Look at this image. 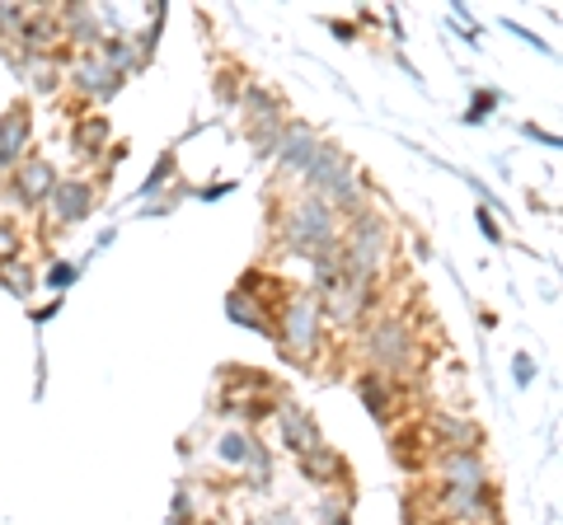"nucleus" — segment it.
Here are the masks:
<instances>
[{
	"mask_svg": "<svg viewBox=\"0 0 563 525\" xmlns=\"http://www.w3.org/2000/svg\"><path fill=\"white\" fill-rule=\"evenodd\" d=\"M277 235H282V244H287L291 254L314 258L320 249H329V244H339L343 225H339V212H333L320 192H301V198L282 212Z\"/></svg>",
	"mask_w": 563,
	"mask_h": 525,
	"instance_id": "1",
	"label": "nucleus"
},
{
	"mask_svg": "<svg viewBox=\"0 0 563 525\" xmlns=\"http://www.w3.org/2000/svg\"><path fill=\"white\" fill-rule=\"evenodd\" d=\"M273 338H277V353H282V357L306 366L314 353H320V343H324V310H320V295H310V291L287 295V305L277 310Z\"/></svg>",
	"mask_w": 563,
	"mask_h": 525,
	"instance_id": "2",
	"label": "nucleus"
},
{
	"mask_svg": "<svg viewBox=\"0 0 563 525\" xmlns=\"http://www.w3.org/2000/svg\"><path fill=\"white\" fill-rule=\"evenodd\" d=\"M362 353H366V361L376 366V376H404V371H413V361H418V338H413V328L404 320L385 314V320L366 324Z\"/></svg>",
	"mask_w": 563,
	"mask_h": 525,
	"instance_id": "3",
	"label": "nucleus"
},
{
	"mask_svg": "<svg viewBox=\"0 0 563 525\" xmlns=\"http://www.w3.org/2000/svg\"><path fill=\"white\" fill-rule=\"evenodd\" d=\"M52 188H57V165L43 160V155H24V160L10 169L5 198L14 206H43L52 198Z\"/></svg>",
	"mask_w": 563,
	"mask_h": 525,
	"instance_id": "4",
	"label": "nucleus"
},
{
	"mask_svg": "<svg viewBox=\"0 0 563 525\" xmlns=\"http://www.w3.org/2000/svg\"><path fill=\"white\" fill-rule=\"evenodd\" d=\"M95 183L90 179H57V188H52V198L43 202L52 225H80L85 216L95 212Z\"/></svg>",
	"mask_w": 563,
	"mask_h": 525,
	"instance_id": "5",
	"label": "nucleus"
},
{
	"mask_svg": "<svg viewBox=\"0 0 563 525\" xmlns=\"http://www.w3.org/2000/svg\"><path fill=\"white\" fill-rule=\"evenodd\" d=\"M217 460L231 465V469H244V474H254L258 483L268 479V469H273V455L263 450L250 432H221L217 436Z\"/></svg>",
	"mask_w": 563,
	"mask_h": 525,
	"instance_id": "6",
	"label": "nucleus"
},
{
	"mask_svg": "<svg viewBox=\"0 0 563 525\" xmlns=\"http://www.w3.org/2000/svg\"><path fill=\"white\" fill-rule=\"evenodd\" d=\"M273 417H277V432H282V446H287L296 460H301V455H310V450H320L324 446V436H320V423H314V417L306 413V409H296V404H287V399H282V404L273 409Z\"/></svg>",
	"mask_w": 563,
	"mask_h": 525,
	"instance_id": "7",
	"label": "nucleus"
},
{
	"mask_svg": "<svg viewBox=\"0 0 563 525\" xmlns=\"http://www.w3.org/2000/svg\"><path fill=\"white\" fill-rule=\"evenodd\" d=\"M20 62H33V57H57V47L66 43L62 38V24H57V10H29V20L20 29Z\"/></svg>",
	"mask_w": 563,
	"mask_h": 525,
	"instance_id": "8",
	"label": "nucleus"
},
{
	"mask_svg": "<svg viewBox=\"0 0 563 525\" xmlns=\"http://www.w3.org/2000/svg\"><path fill=\"white\" fill-rule=\"evenodd\" d=\"M314 150H320V136H314L306 122H287V127H282V136H277V165H282V174H296V179H301L306 174V165L314 160Z\"/></svg>",
	"mask_w": 563,
	"mask_h": 525,
	"instance_id": "9",
	"label": "nucleus"
},
{
	"mask_svg": "<svg viewBox=\"0 0 563 525\" xmlns=\"http://www.w3.org/2000/svg\"><path fill=\"white\" fill-rule=\"evenodd\" d=\"M29 136H33L29 103H14V109H5V118H0V174H10L29 155Z\"/></svg>",
	"mask_w": 563,
	"mask_h": 525,
	"instance_id": "10",
	"label": "nucleus"
},
{
	"mask_svg": "<svg viewBox=\"0 0 563 525\" xmlns=\"http://www.w3.org/2000/svg\"><path fill=\"white\" fill-rule=\"evenodd\" d=\"M70 85H76V94L90 99V103H103V99H113L122 90V80L99 62V52H85V57L70 66Z\"/></svg>",
	"mask_w": 563,
	"mask_h": 525,
	"instance_id": "11",
	"label": "nucleus"
},
{
	"mask_svg": "<svg viewBox=\"0 0 563 525\" xmlns=\"http://www.w3.org/2000/svg\"><path fill=\"white\" fill-rule=\"evenodd\" d=\"M437 483H451V488H479V483H488L484 455L479 450H442V460H437Z\"/></svg>",
	"mask_w": 563,
	"mask_h": 525,
	"instance_id": "12",
	"label": "nucleus"
},
{
	"mask_svg": "<svg viewBox=\"0 0 563 525\" xmlns=\"http://www.w3.org/2000/svg\"><path fill=\"white\" fill-rule=\"evenodd\" d=\"M57 24H62V38L66 43H80V47H99L103 38H109L95 5H62L57 10Z\"/></svg>",
	"mask_w": 563,
	"mask_h": 525,
	"instance_id": "13",
	"label": "nucleus"
},
{
	"mask_svg": "<svg viewBox=\"0 0 563 525\" xmlns=\"http://www.w3.org/2000/svg\"><path fill=\"white\" fill-rule=\"evenodd\" d=\"M428 436H432L437 450H474L479 446V427H474L470 417H455V413H437Z\"/></svg>",
	"mask_w": 563,
	"mask_h": 525,
	"instance_id": "14",
	"label": "nucleus"
},
{
	"mask_svg": "<svg viewBox=\"0 0 563 525\" xmlns=\"http://www.w3.org/2000/svg\"><path fill=\"white\" fill-rule=\"evenodd\" d=\"M357 399H362V409L376 417V423H390V413H395V399H399V390H395V380L390 376H376V371H366V376H357Z\"/></svg>",
	"mask_w": 563,
	"mask_h": 525,
	"instance_id": "15",
	"label": "nucleus"
},
{
	"mask_svg": "<svg viewBox=\"0 0 563 525\" xmlns=\"http://www.w3.org/2000/svg\"><path fill=\"white\" fill-rule=\"evenodd\" d=\"M235 291L244 295V301H254L263 314H277L282 301H287V282H277V277H268V272H244Z\"/></svg>",
	"mask_w": 563,
	"mask_h": 525,
	"instance_id": "16",
	"label": "nucleus"
},
{
	"mask_svg": "<svg viewBox=\"0 0 563 525\" xmlns=\"http://www.w3.org/2000/svg\"><path fill=\"white\" fill-rule=\"evenodd\" d=\"M301 474H306L310 483H320V488H329V483H343V479H347V460H343L339 450L320 446V450L301 455Z\"/></svg>",
	"mask_w": 563,
	"mask_h": 525,
	"instance_id": "17",
	"label": "nucleus"
},
{
	"mask_svg": "<svg viewBox=\"0 0 563 525\" xmlns=\"http://www.w3.org/2000/svg\"><path fill=\"white\" fill-rule=\"evenodd\" d=\"M103 146H109V118H80L76 136H70V155L76 160H99Z\"/></svg>",
	"mask_w": 563,
	"mask_h": 525,
	"instance_id": "18",
	"label": "nucleus"
},
{
	"mask_svg": "<svg viewBox=\"0 0 563 525\" xmlns=\"http://www.w3.org/2000/svg\"><path fill=\"white\" fill-rule=\"evenodd\" d=\"M99 62L109 66L118 80H128L136 66H141V52H136L132 38H122V33H118V38H103V43H99Z\"/></svg>",
	"mask_w": 563,
	"mask_h": 525,
	"instance_id": "19",
	"label": "nucleus"
},
{
	"mask_svg": "<svg viewBox=\"0 0 563 525\" xmlns=\"http://www.w3.org/2000/svg\"><path fill=\"white\" fill-rule=\"evenodd\" d=\"M225 320L240 324V328H254V334H268L273 338V324H268V314H263L254 301H244L240 291L225 295Z\"/></svg>",
	"mask_w": 563,
	"mask_h": 525,
	"instance_id": "20",
	"label": "nucleus"
},
{
	"mask_svg": "<svg viewBox=\"0 0 563 525\" xmlns=\"http://www.w3.org/2000/svg\"><path fill=\"white\" fill-rule=\"evenodd\" d=\"M174 169H179V165H174V150H165V155H161V160H155V169L146 174V183H141V188H136V198H146V202H155V198H161V188H165V183H174Z\"/></svg>",
	"mask_w": 563,
	"mask_h": 525,
	"instance_id": "21",
	"label": "nucleus"
},
{
	"mask_svg": "<svg viewBox=\"0 0 563 525\" xmlns=\"http://www.w3.org/2000/svg\"><path fill=\"white\" fill-rule=\"evenodd\" d=\"M24 20H29V5H14V0H0V52H5L14 38H20Z\"/></svg>",
	"mask_w": 563,
	"mask_h": 525,
	"instance_id": "22",
	"label": "nucleus"
},
{
	"mask_svg": "<svg viewBox=\"0 0 563 525\" xmlns=\"http://www.w3.org/2000/svg\"><path fill=\"white\" fill-rule=\"evenodd\" d=\"M0 287L14 291V295H20V301H29L33 287H38V277H33V272L24 268V262H5V268H0Z\"/></svg>",
	"mask_w": 563,
	"mask_h": 525,
	"instance_id": "23",
	"label": "nucleus"
},
{
	"mask_svg": "<svg viewBox=\"0 0 563 525\" xmlns=\"http://www.w3.org/2000/svg\"><path fill=\"white\" fill-rule=\"evenodd\" d=\"M503 103V94L498 90H474V99H470V109H465V122L470 127H479V122H488V113Z\"/></svg>",
	"mask_w": 563,
	"mask_h": 525,
	"instance_id": "24",
	"label": "nucleus"
},
{
	"mask_svg": "<svg viewBox=\"0 0 563 525\" xmlns=\"http://www.w3.org/2000/svg\"><path fill=\"white\" fill-rule=\"evenodd\" d=\"M20 249H24V235L14 231L10 221H0V268H5V262H14V258H20Z\"/></svg>",
	"mask_w": 563,
	"mask_h": 525,
	"instance_id": "25",
	"label": "nucleus"
},
{
	"mask_svg": "<svg viewBox=\"0 0 563 525\" xmlns=\"http://www.w3.org/2000/svg\"><path fill=\"white\" fill-rule=\"evenodd\" d=\"M76 277H80V268H76V262H52V268L43 272V282H47L52 291L62 295V291H66L70 282H76Z\"/></svg>",
	"mask_w": 563,
	"mask_h": 525,
	"instance_id": "26",
	"label": "nucleus"
},
{
	"mask_svg": "<svg viewBox=\"0 0 563 525\" xmlns=\"http://www.w3.org/2000/svg\"><path fill=\"white\" fill-rule=\"evenodd\" d=\"M169 521H174V525H192V493H188V488H184V493H174Z\"/></svg>",
	"mask_w": 563,
	"mask_h": 525,
	"instance_id": "27",
	"label": "nucleus"
},
{
	"mask_svg": "<svg viewBox=\"0 0 563 525\" xmlns=\"http://www.w3.org/2000/svg\"><path fill=\"white\" fill-rule=\"evenodd\" d=\"M474 221H479V231H484L488 244H503V231H498V221H493L488 206H479V212H474Z\"/></svg>",
	"mask_w": 563,
	"mask_h": 525,
	"instance_id": "28",
	"label": "nucleus"
},
{
	"mask_svg": "<svg viewBox=\"0 0 563 525\" xmlns=\"http://www.w3.org/2000/svg\"><path fill=\"white\" fill-rule=\"evenodd\" d=\"M512 376H517V384H531V380H536V361L526 357V353H517V357H512Z\"/></svg>",
	"mask_w": 563,
	"mask_h": 525,
	"instance_id": "29",
	"label": "nucleus"
},
{
	"mask_svg": "<svg viewBox=\"0 0 563 525\" xmlns=\"http://www.w3.org/2000/svg\"><path fill=\"white\" fill-rule=\"evenodd\" d=\"M526 136H531V142H544V146H550V150H559V136L554 132H544V127H536V122H526V127H521Z\"/></svg>",
	"mask_w": 563,
	"mask_h": 525,
	"instance_id": "30",
	"label": "nucleus"
},
{
	"mask_svg": "<svg viewBox=\"0 0 563 525\" xmlns=\"http://www.w3.org/2000/svg\"><path fill=\"white\" fill-rule=\"evenodd\" d=\"M250 525H301V521H296L291 512H268V516H254Z\"/></svg>",
	"mask_w": 563,
	"mask_h": 525,
	"instance_id": "31",
	"label": "nucleus"
},
{
	"mask_svg": "<svg viewBox=\"0 0 563 525\" xmlns=\"http://www.w3.org/2000/svg\"><path fill=\"white\" fill-rule=\"evenodd\" d=\"M329 33H333V38H343V43H347L352 33H357V24H347V20H333V24H329Z\"/></svg>",
	"mask_w": 563,
	"mask_h": 525,
	"instance_id": "32",
	"label": "nucleus"
},
{
	"mask_svg": "<svg viewBox=\"0 0 563 525\" xmlns=\"http://www.w3.org/2000/svg\"><path fill=\"white\" fill-rule=\"evenodd\" d=\"M225 192H231V183H211V188L198 192V198H202V202H217V198H225Z\"/></svg>",
	"mask_w": 563,
	"mask_h": 525,
	"instance_id": "33",
	"label": "nucleus"
},
{
	"mask_svg": "<svg viewBox=\"0 0 563 525\" xmlns=\"http://www.w3.org/2000/svg\"><path fill=\"white\" fill-rule=\"evenodd\" d=\"M324 525H352V516L339 512V506H324Z\"/></svg>",
	"mask_w": 563,
	"mask_h": 525,
	"instance_id": "34",
	"label": "nucleus"
},
{
	"mask_svg": "<svg viewBox=\"0 0 563 525\" xmlns=\"http://www.w3.org/2000/svg\"><path fill=\"white\" fill-rule=\"evenodd\" d=\"M202 525H225V521H202Z\"/></svg>",
	"mask_w": 563,
	"mask_h": 525,
	"instance_id": "35",
	"label": "nucleus"
}]
</instances>
